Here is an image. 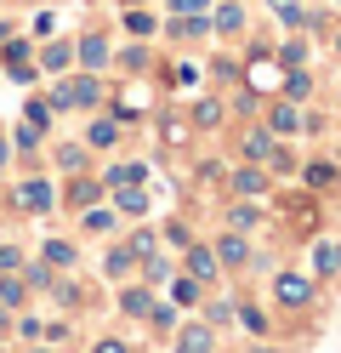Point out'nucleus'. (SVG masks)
Here are the masks:
<instances>
[{
    "mask_svg": "<svg viewBox=\"0 0 341 353\" xmlns=\"http://www.w3.org/2000/svg\"><path fill=\"white\" fill-rule=\"evenodd\" d=\"M12 205H17V211H34V216H45V211L57 205L52 176H29V183H17V188H12Z\"/></svg>",
    "mask_w": 341,
    "mask_h": 353,
    "instance_id": "f257e3e1",
    "label": "nucleus"
},
{
    "mask_svg": "<svg viewBox=\"0 0 341 353\" xmlns=\"http://www.w3.org/2000/svg\"><path fill=\"white\" fill-rule=\"evenodd\" d=\"M34 63L45 74H68V69H74V46H68V40H45V46L34 52Z\"/></svg>",
    "mask_w": 341,
    "mask_h": 353,
    "instance_id": "f03ea898",
    "label": "nucleus"
},
{
    "mask_svg": "<svg viewBox=\"0 0 341 353\" xmlns=\"http://www.w3.org/2000/svg\"><path fill=\"white\" fill-rule=\"evenodd\" d=\"M114 194V211H120V216H143L148 211V188L143 183H120V188H108Z\"/></svg>",
    "mask_w": 341,
    "mask_h": 353,
    "instance_id": "7ed1b4c3",
    "label": "nucleus"
},
{
    "mask_svg": "<svg viewBox=\"0 0 341 353\" xmlns=\"http://www.w3.org/2000/svg\"><path fill=\"white\" fill-rule=\"evenodd\" d=\"M114 52H108V34H80V46H74V63L80 69H103Z\"/></svg>",
    "mask_w": 341,
    "mask_h": 353,
    "instance_id": "20e7f679",
    "label": "nucleus"
},
{
    "mask_svg": "<svg viewBox=\"0 0 341 353\" xmlns=\"http://www.w3.org/2000/svg\"><path fill=\"white\" fill-rule=\"evenodd\" d=\"M40 262H45V268H74V262H80V251H74V239H45V245H40Z\"/></svg>",
    "mask_w": 341,
    "mask_h": 353,
    "instance_id": "39448f33",
    "label": "nucleus"
},
{
    "mask_svg": "<svg viewBox=\"0 0 341 353\" xmlns=\"http://www.w3.org/2000/svg\"><path fill=\"white\" fill-rule=\"evenodd\" d=\"M114 143H120V120L114 114H97L85 125V148H114Z\"/></svg>",
    "mask_w": 341,
    "mask_h": 353,
    "instance_id": "423d86ee",
    "label": "nucleus"
},
{
    "mask_svg": "<svg viewBox=\"0 0 341 353\" xmlns=\"http://www.w3.org/2000/svg\"><path fill=\"white\" fill-rule=\"evenodd\" d=\"M114 223H120V211H114V205H103V200L80 211V228H85V234H114Z\"/></svg>",
    "mask_w": 341,
    "mask_h": 353,
    "instance_id": "0eeeda50",
    "label": "nucleus"
},
{
    "mask_svg": "<svg viewBox=\"0 0 341 353\" xmlns=\"http://www.w3.org/2000/svg\"><path fill=\"white\" fill-rule=\"evenodd\" d=\"M188 274L205 285V279H216L222 274V262H216V251L211 245H188Z\"/></svg>",
    "mask_w": 341,
    "mask_h": 353,
    "instance_id": "6e6552de",
    "label": "nucleus"
},
{
    "mask_svg": "<svg viewBox=\"0 0 341 353\" xmlns=\"http://www.w3.org/2000/svg\"><path fill=\"white\" fill-rule=\"evenodd\" d=\"M63 200H68V211H85V205H97V200H103V183H91V176H74Z\"/></svg>",
    "mask_w": 341,
    "mask_h": 353,
    "instance_id": "1a4fd4ad",
    "label": "nucleus"
},
{
    "mask_svg": "<svg viewBox=\"0 0 341 353\" xmlns=\"http://www.w3.org/2000/svg\"><path fill=\"white\" fill-rule=\"evenodd\" d=\"M0 307H12V314L29 307V285H23V274H0Z\"/></svg>",
    "mask_w": 341,
    "mask_h": 353,
    "instance_id": "9d476101",
    "label": "nucleus"
},
{
    "mask_svg": "<svg viewBox=\"0 0 341 353\" xmlns=\"http://www.w3.org/2000/svg\"><path fill=\"white\" fill-rule=\"evenodd\" d=\"M52 120H57V108L45 103V97H29V103H23V125H34L40 137H45V131H52Z\"/></svg>",
    "mask_w": 341,
    "mask_h": 353,
    "instance_id": "9b49d317",
    "label": "nucleus"
},
{
    "mask_svg": "<svg viewBox=\"0 0 341 353\" xmlns=\"http://www.w3.org/2000/svg\"><path fill=\"white\" fill-rule=\"evenodd\" d=\"M120 314H131V319H148V314H154V296L143 291V285H125V291H120Z\"/></svg>",
    "mask_w": 341,
    "mask_h": 353,
    "instance_id": "f8f14e48",
    "label": "nucleus"
},
{
    "mask_svg": "<svg viewBox=\"0 0 341 353\" xmlns=\"http://www.w3.org/2000/svg\"><path fill=\"white\" fill-rule=\"evenodd\" d=\"M216 347V336H211V325H188L176 336V353H211Z\"/></svg>",
    "mask_w": 341,
    "mask_h": 353,
    "instance_id": "ddd939ff",
    "label": "nucleus"
},
{
    "mask_svg": "<svg viewBox=\"0 0 341 353\" xmlns=\"http://www.w3.org/2000/svg\"><path fill=\"white\" fill-rule=\"evenodd\" d=\"M273 291H279V302H285V307H302V302L313 296L302 274H279V285H273Z\"/></svg>",
    "mask_w": 341,
    "mask_h": 353,
    "instance_id": "4468645a",
    "label": "nucleus"
},
{
    "mask_svg": "<svg viewBox=\"0 0 341 353\" xmlns=\"http://www.w3.org/2000/svg\"><path fill=\"white\" fill-rule=\"evenodd\" d=\"M120 183H148V165H136V160L108 165V171H103V188H120Z\"/></svg>",
    "mask_w": 341,
    "mask_h": 353,
    "instance_id": "2eb2a0df",
    "label": "nucleus"
},
{
    "mask_svg": "<svg viewBox=\"0 0 341 353\" xmlns=\"http://www.w3.org/2000/svg\"><path fill=\"white\" fill-rule=\"evenodd\" d=\"M245 256H250V251H245V239H239V228L216 239V262H222V268H239V262H245Z\"/></svg>",
    "mask_w": 341,
    "mask_h": 353,
    "instance_id": "dca6fc26",
    "label": "nucleus"
},
{
    "mask_svg": "<svg viewBox=\"0 0 341 353\" xmlns=\"http://www.w3.org/2000/svg\"><path fill=\"white\" fill-rule=\"evenodd\" d=\"M45 291H52V302H57V307H80V302H85V291H80L74 279H52Z\"/></svg>",
    "mask_w": 341,
    "mask_h": 353,
    "instance_id": "f3484780",
    "label": "nucleus"
},
{
    "mask_svg": "<svg viewBox=\"0 0 341 353\" xmlns=\"http://www.w3.org/2000/svg\"><path fill=\"white\" fill-rule=\"evenodd\" d=\"M131 268H136V256H131V251H125V245H114V251H108V256H103V274H108V279H125V274H131Z\"/></svg>",
    "mask_w": 341,
    "mask_h": 353,
    "instance_id": "a211bd4d",
    "label": "nucleus"
},
{
    "mask_svg": "<svg viewBox=\"0 0 341 353\" xmlns=\"http://www.w3.org/2000/svg\"><path fill=\"white\" fill-rule=\"evenodd\" d=\"M165 285H171V302H176V307H194V302H199V279H194V274L165 279Z\"/></svg>",
    "mask_w": 341,
    "mask_h": 353,
    "instance_id": "6ab92c4d",
    "label": "nucleus"
},
{
    "mask_svg": "<svg viewBox=\"0 0 341 353\" xmlns=\"http://www.w3.org/2000/svg\"><path fill=\"white\" fill-rule=\"evenodd\" d=\"M17 274H23V285H29V291H45V285L57 279V268H45V262H23Z\"/></svg>",
    "mask_w": 341,
    "mask_h": 353,
    "instance_id": "aec40b11",
    "label": "nucleus"
},
{
    "mask_svg": "<svg viewBox=\"0 0 341 353\" xmlns=\"http://www.w3.org/2000/svg\"><path fill=\"white\" fill-rule=\"evenodd\" d=\"M125 251H131V256H136V262H148V256H159V239H154V234H148V228H136V234H131V239H125Z\"/></svg>",
    "mask_w": 341,
    "mask_h": 353,
    "instance_id": "412c9836",
    "label": "nucleus"
},
{
    "mask_svg": "<svg viewBox=\"0 0 341 353\" xmlns=\"http://www.w3.org/2000/svg\"><path fill=\"white\" fill-rule=\"evenodd\" d=\"M234 188H239V194H262V188H267V176H262L256 165H245V171H234Z\"/></svg>",
    "mask_w": 341,
    "mask_h": 353,
    "instance_id": "4be33fe9",
    "label": "nucleus"
},
{
    "mask_svg": "<svg viewBox=\"0 0 341 353\" xmlns=\"http://www.w3.org/2000/svg\"><path fill=\"white\" fill-rule=\"evenodd\" d=\"M245 154H250V160H273V137H267V131H250V137H245Z\"/></svg>",
    "mask_w": 341,
    "mask_h": 353,
    "instance_id": "5701e85b",
    "label": "nucleus"
},
{
    "mask_svg": "<svg viewBox=\"0 0 341 353\" xmlns=\"http://www.w3.org/2000/svg\"><path fill=\"white\" fill-rule=\"evenodd\" d=\"M52 160H57L63 171H80V165H85V148H80V143H63V148L52 154Z\"/></svg>",
    "mask_w": 341,
    "mask_h": 353,
    "instance_id": "b1692460",
    "label": "nucleus"
},
{
    "mask_svg": "<svg viewBox=\"0 0 341 353\" xmlns=\"http://www.w3.org/2000/svg\"><path fill=\"white\" fill-rule=\"evenodd\" d=\"M12 330H17L23 342H40V330H45V325H40L34 314H29V307H23V319H12Z\"/></svg>",
    "mask_w": 341,
    "mask_h": 353,
    "instance_id": "393cba45",
    "label": "nucleus"
},
{
    "mask_svg": "<svg viewBox=\"0 0 341 353\" xmlns=\"http://www.w3.org/2000/svg\"><path fill=\"white\" fill-rule=\"evenodd\" d=\"M125 29H131V34H154L159 23H154V17H148L143 6H131V12H125Z\"/></svg>",
    "mask_w": 341,
    "mask_h": 353,
    "instance_id": "a878e982",
    "label": "nucleus"
},
{
    "mask_svg": "<svg viewBox=\"0 0 341 353\" xmlns=\"http://www.w3.org/2000/svg\"><path fill=\"white\" fill-rule=\"evenodd\" d=\"M23 262H29V256H23V245H0V274H17Z\"/></svg>",
    "mask_w": 341,
    "mask_h": 353,
    "instance_id": "bb28decb",
    "label": "nucleus"
},
{
    "mask_svg": "<svg viewBox=\"0 0 341 353\" xmlns=\"http://www.w3.org/2000/svg\"><path fill=\"white\" fill-rule=\"evenodd\" d=\"M285 92H290V97H296V103H302V97H307V92H313V80H307V74H302V69H290V80H285Z\"/></svg>",
    "mask_w": 341,
    "mask_h": 353,
    "instance_id": "cd10ccee",
    "label": "nucleus"
},
{
    "mask_svg": "<svg viewBox=\"0 0 341 353\" xmlns=\"http://www.w3.org/2000/svg\"><path fill=\"white\" fill-rule=\"evenodd\" d=\"M239 23H245V12H239V6H222V12H216V29H222V34H234Z\"/></svg>",
    "mask_w": 341,
    "mask_h": 353,
    "instance_id": "c85d7f7f",
    "label": "nucleus"
},
{
    "mask_svg": "<svg viewBox=\"0 0 341 353\" xmlns=\"http://www.w3.org/2000/svg\"><path fill=\"white\" fill-rule=\"evenodd\" d=\"M194 125H222V103H199L194 108Z\"/></svg>",
    "mask_w": 341,
    "mask_h": 353,
    "instance_id": "c756f323",
    "label": "nucleus"
},
{
    "mask_svg": "<svg viewBox=\"0 0 341 353\" xmlns=\"http://www.w3.org/2000/svg\"><path fill=\"white\" fill-rule=\"evenodd\" d=\"M12 148H23V154H34V148H40V131H34V125H17V137H12Z\"/></svg>",
    "mask_w": 341,
    "mask_h": 353,
    "instance_id": "7c9ffc66",
    "label": "nucleus"
},
{
    "mask_svg": "<svg viewBox=\"0 0 341 353\" xmlns=\"http://www.w3.org/2000/svg\"><path fill=\"white\" fill-rule=\"evenodd\" d=\"M313 268L330 274V268H335V245H313Z\"/></svg>",
    "mask_w": 341,
    "mask_h": 353,
    "instance_id": "2f4dec72",
    "label": "nucleus"
},
{
    "mask_svg": "<svg viewBox=\"0 0 341 353\" xmlns=\"http://www.w3.org/2000/svg\"><path fill=\"white\" fill-rule=\"evenodd\" d=\"M273 12H279L285 23H302V6H296V0H273Z\"/></svg>",
    "mask_w": 341,
    "mask_h": 353,
    "instance_id": "473e14b6",
    "label": "nucleus"
},
{
    "mask_svg": "<svg viewBox=\"0 0 341 353\" xmlns=\"http://www.w3.org/2000/svg\"><path fill=\"white\" fill-rule=\"evenodd\" d=\"M205 6H211V0H171L176 17H194V12H205Z\"/></svg>",
    "mask_w": 341,
    "mask_h": 353,
    "instance_id": "72a5a7b5",
    "label": "nucleus"
},
{
    "mask_svg": "<svg viewBox=\"0 0 341 353\" xmlns=\"http://www.w3.org/2000/svg\"><path fill=\"white\" fill-rule=\"evenodd\" d=\"M273 131H296V108H273Z\"/></svg>",
    "mask_w": 341,
    "mask_h": 353,
    "instance_id": "f704fd0d",
    "label": "nucleus"
},
{
    "mask_svg": "<svg viewBox=\"0 0 341 353\" xmlns=\"http://www.w3.org/2000/svg\"><path fill=\"white\" fill-rule=\"evenodd\" d=\"M227 223H234V228H250V223H256V211H250V205H234V216H227Z\"/></svg>",
    "mask_w": 341,
    "mask_h": 353,
    "instance_id": "c9c22d12",
    "label": "nucleus"
},
{
    "mask_svg": "<svg viewBox=\"0 0 341 353\" xmlns=\"http://www.w3.org/2000/svg\"><path fill=\"white\" fill-rule=\"evenodd\" d=\"M330 176H335L330 165H307V183H313V188H324V183H330Z\"/></svg>",
    "mask_w": 341,
    "mask_h": 353,
    "instance_id": "e433bc0d",
    "label": "nucleus"
},
{
    "mask_svg": "<svg viewBox=\"0 0 341 353\" xmlns=\"http://www.w3.org/2000/svg\"><path fill=\"white\" fill-rule=\"evenodd\" d=\"M239 314H245V325L256 330V336H262V330H267V314H256V307H239Z\"/></svg>",
    "mask_w": 341,
    "mask_h": 353,
    "instance_id": "4c0bfd02",
    "label": "nucleus"
},
{
    "mask_svg": "<svg viewBox=\"0 0 341 353\" xmlns=\"http://www.w3.org/2000/svg\"><path fill=\"white\" fill-rule=\"evenodd\" d=\"M234 319V302H211V325H227Z\"/></svg>",
    "mask_w": 341,
    "mask_h": 353,
    "instance_id": "58836bf2",
    "label": "nucleus"
},
{
    "mask_svg": "<svg viewBox=\"0 0 341 353\" xmlns=\"http://www.w3.org/2000/svg\"><path fill=\"white\" fill-rule=\"evenodd\" d=\"M6 165H12V137L0 131V176H6Z\"/></svg>",
    "mask_w": 341,
    "mask_h": 353,
    "instance_id": "ea45409f",
    "label": "nucleus"
},
{
    "mask_svg": "<svg viewBox=\"0 0 341 353\" xmlns=\"http://www.w3.org/2000/svg\"><path fill=\"white\" fill-rule=\"evenodd\" d=\"M91 353H131V347H125V342H114V336H103V342L91 347Z\"/></svg>",
    "mask_w": 341,
    "mask_h": 353,
    "instance_id": "a19ab883",
    "label": "nucleus"
},
{
    "mask_svg": "<svg viewBox=\"0 0 341 353\" xmlns=\"http://www.w3.org/2000/svg\"><path fill=\"white\" fill-rule=\"evenodd\" d=\"M6 330H12V307H0V336H6Z\"/></svg>",
    "mask_w": 341,
    "mask_h": 353,
    "instance_id": "79ce46f5",
    "label": "nucleus"
},
{
    "mask_svg": "<svg viewBox=\"0 0 341 353\" xmlns=\"http://www.w3.org/2000/svg\"><path fill=\"white\" fill-rule=\"evenodd\" d=\"M6 34H12V23H6V17H0V40H6Z\"/></svg>",
    "mask_w": 341,
    "mask_h": 353,
    "instance_id": "37998d69",
    "label": "nucleus"
},
{
    "mask_svg": "<svg viewBox=\"0 0 341 353\" xmlns=\"http://www.w3.org/2000/svg\"><path fill=\"white\" fill-rule=\"evenodd\" d=\"M29 353H52V347H29Z\"/></svg>",
    "mask_w": 341,
    "mask_h": 353,
    "instance_id": "c03bdc74",
    "label": "nucleus"
},
{
    "mask_svg": "<svg viewBox=\"0 0 341 353\" xmlns=\"http://www.w3.org/2000/svg\"><path fill=\"white\" fill-rule=\"evenodd\" d=\"M125 6H143V0H125Z\"/></svg>",
    "mask_w": 341,
    "mask_h": 353,
    "instance_id": "a18cd8bd",
    "label": "nucleus"
},
{
    "mask_svg": "<svg viewBox=\"0 0 341 353\" xmlns=\"http://www.w3.org/2000/svg\"><path fill=\"white\" fill-rule=\"evenodd\" d=\"M256 353H267V347H256Z\"/></svg>",
    "mask_w": 341,
    "mask_h": 353,
    "instance_id": "49530a36",
    "label": "nucleus"
},
{
    "mask_svg": "<svg viewBox=\"0 0 341 353\" xmlns=\"http://www.w3.org/2000/svg\"><path fill=\"white\" fill-rule=\"evenodd\" d=\"M335 262H341V251H335Z\"/></svg>",
    "mask_w": 341,
    "mask_h": 353,
    "instance_id": "de8ad7c7",
    "label": "nucleus"
}]
</instances>
